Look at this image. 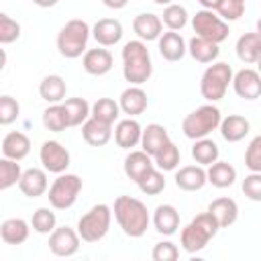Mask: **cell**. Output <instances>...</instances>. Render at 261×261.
<instances>
[{
  "label": "cell",
  "mask_w": 261,
  "mask_h": 261,
  "mask_svg": "<svg viewBox=\"0 0 261 261\" xmlns=\"http://www.w3.org/2000/svg\"><path fill=\"white\" fill-rule=\"evenodd\" d=\"M31 226L39 234H49L57 226V216L51 208H37L31 218Z\"/></svg>",
  "instance_id": "obj_41"
},
{
  "label": "cell",
  "mask_w": 261,
  "mask_h": 261,
  "mask_svg": "<svg viewBox=\"0 0 261 261\" xmlns=\"http://www.w3.org/2000/svg\"><path fill=\"white\" fill-rule=\"evenodd\" d=\"M159 18L167 27V31H181L188 24V10L181 4L171 2V4H167L163 8V14Z\"/></svg>",
  "instance_id": "obj_37"
},
{
  "label": "cell",
  "mask_w": 261,
  "mask_h": 261,
  "mask_svg": "<svg viewBox=\"0 0 261 261\" xmlns=\"http://www.w3.org/2000/svg\"><path fill=\"white\" fill-rule=\"evenodd\" d=\"M234 49H237V57H239L243 63H247V65L257 63L259 57H261V35L255 33V31L241 35V37L237 39Z\"/></svg>",
  "instance_id": "obj_23"
},
{
  "label": "cell",
  "mask_w": 261,
  "mask_h": 261,
  "mask_svg": "<svg viewBox=\"0 0 261 261\" xmlns=\"http://www.w3.org/2000/svg\"><path fill=\"white\" fill-rule=\"evenodd\" d=\"M2 153L8 159L22 161L31 153V139L24 133H20V130H10L2 139Z\"/></svg>",
  "instance_id": "obj_24"
},
{
  "label": "cell",
  "mask_w": 261,
  "mask_h": 261,
  "mask_svg": "<svg viewBox=\"0 0 261 261\" xmlns=\"http://www.w3.org/2000/svg\"><path fill=\"white\" fill-rule=\"evenodd\" d=\"M141 130H143L141 124L135 118L128 116V118H124V120H120L116 124V128H114V141H116V145L120 149H133L141 141Z\"/></svg>",
  "instance_id": "obj_28"
},
{
  "label": "cell",
  "mask_w": 261,
  "mask_h": 261,
  "mask_svg": "<svg viewBox=\"0 0 261 261\" xmlns=\"http://www.w3.org/2000/svg\"><path fill=\"white\" fill-rule=\"evenodd\" d=\"M31 234V224L24 218H6L0 224V239L6 245H22Z\"/></svg>",
  "instance_id": "obj_27"
},
{
  "label": "cell",
  "mask_w": 261,
  "mask_h": 261,
  "mask_svg": "<svg viewBox=\"0 0 261 261\" xmlns=\"http://www.w3.org/2000/svg\"><path fill=\"white\" fill-rule=\"evenodd\" d=\"M179 159H181L179 147L169 139V141L153 155V165H155L157 169H161V171H173V169H177Z\"/></svg>",
  "instance_id": "obj_36"
},
{
  "label": "cell",
  "mask_w": 261,
  "mask_h": 261,
  "mask_svg": "<svg viewBox=\"0 0 261 261\" xmlns=\"http://www.w3.org/2000/svg\"><path fill=\"white\" fill-rule=\"evenodd\" d=\"M43 126L47 130H51V133H61V130L69 128L61 102L59 104H51L49 108H45V112H43Z\"/></svg>",
  "instance_id": "obj_39"
},
{
  "label": "cell",
  "mask_w": 261,
  "mask_h": 261,
  "mask_svg": "<svg viewBox=\"0 0 261 261\" xmlns=\"http://www.w3.org/2000/svg\"><path fill=\"white\" fill-rule=\"evenodd\" d=\"M90 33L94 35V39L100 47H112V45L120 43V39H122V24L116 18H100L90 29Z\"/></svg>",
  "instance_id": "obj_15"
},
{
  "label": "cell",
  "mask_w": 261,
  "mask_h": 261,
  "mask_svg": "<svg viewBox=\"0 0 261 261\" xmlns=\"http://www.w3.org/2000/svg\"><path fill=\"white\" fill-rule=\"evenodd\" d=\"M208 212L216 218V222H218L220 228L232 226L237 222V218H239V206H237V202L232 198H226V196L212 200L208 204Z\"/></svg>",
  "instance_id": "obj_19"
},
{
  "label": "cell",
  "mask_w": 261,
  "mask_h": 261,
  "mask_svg": "<svg viewBox=\"0 0 261 261\" xmlns=\"http://www.w3.org/2000/svg\"><path fill=\"white\" fill-rule=\"evenodd\" d=\"M153 157L147 155L143 149L141 151H130L126 157H124V173L128 179H133L135 184L149 171L153 169Z\"/></svg>",
  "instance_id": "obj_29"
},
{
  "label": "cell",
  "mask_w": 261,
  "mask_h": 261,
  "mask_svg": "<svg viewBox=\"0 0 261 261\" xmlns=\"http://www.w3.org/2000/svg\"><path fill=\"white\" fill-rule=\"evenodd\" d=\"M155 4H159V6H167V4H171L173 0H153Z\"/></svg>",
  "instance_id": "obj_52"
},
{
  "label": "cell",
  "mask_w": 261,
  "mask_h": 261,
  "mask_svg": "<svg viewBox=\"0 0 261 261\" xmlns=\"http://www.w3.org/2000/svg\"><path fill=\"white\" fill-rule=\"evenodd\" d=\"M82 137L90 147H104L112 137V126L90 116L82 124Z\"/></svg>",
  "instance_id": "obj_25"
},
{
  "label": "cell",
  "mask_w": 261,
  "mask_h": 261,
  "mask_svg": "<svg viewBox=\"0 0 261 261\" xmlns=\"http://www.w3.org/2000/svg\"><path fill=\"white\" fill-rule=\"evenodd\" d=\"M186 51H188L198 63H212V61L218 57V53H220V49H218L216 43L206 41V39H202V37H192L190 43L186 45Z\"/></svg>",
  "instance_id": "obj_32"
},
{
  "label": "cell",
  "mask_w": 261,
  "mask_h": 261,
  "mask_svg": "<svg viewBox=\"0 0 261 261\" xmlns=\"http://www.w3.org/2000/svg\"><path fill=\"white\" fill-rule=\"evenodd\" d=\"M80 249V234L71 226H55L49 232V251L55 257H71Z\"/></svg>",
  "instance_id": "obj_11"
},
{
  "label": "cell",
  "mask_w": 261,
  "mask_h": 261,
  "mask_svg": "<svg viewBox=\"0 0 261 261\" xmlns=\"http://www.w3.org/2000/svg\"><path fill=\"white\" fill-rule=\"evenodd\" d=\"M230 84L237 96L243 100H257L261 96V75L251 67H243L241 71L232 73Z\"/></svg>",
  "instance_id": "obj_12"
},
{
  "label": "cell",
  "mask_w": 261,
  "mask_h": 261,
  "mask_svg": "<svg viewBox=\"0 0 261 261\" xmlns=\"http://www.w3.org/2000/svg\"><path fill=\"white\" fill-rule=\"evenodd\" d=\"M88 37H90V24L82 18H71L67 20L59 33H57V51L67 57V59H75L82 57L84 51L88 49Z\"/></svg>",
  "instance_id": "obj_4"
},
{
  "label": "cell",
  "mask_w": 261,
  "mask_h": 261,
  "mask_svg": "<svg viewBox=\"0 0 261 261\" xmlns=\"http://www.w3.org/2000/svg\"><path fill=\"white\" fill-rule=\"evenodd\" d=\"M237 179V169L228 163V161H214L208 165V171H206V181L212 184L214 188H230Z\"/></svg>",
  "instance_id": "obj_31"
},
{
  "label": "cell",
  "mask_w": 261,
  "mask_h": 261,
  "mask_svg": "<svg viewBox=\"0 0 261 261\" xmlns=\"http://www.w3.org/2000/svg\"><path fill=\"white\" fill-rule=\"evenodd\" d=\"M239 2H247V0H239Z\"/></svg>",
  "instance_id": "obj_53"
},
{
  "label": "cell",
  "mask_w": 261,
  "mask_h": 261,
  "mask_svg": "<svg viewBox=\"0 0 261 261\" xmlns=\"http://www.w3.org/2000/svg\"><path fill=\"white\" fill-rule=\"evenodd\" d=\"M112 222V208L108 204L92 206L84 216L77 220V234L84 243H98L106 237Z\"/></svg>",
  "instance_id": "obj_5"
},
{
  "label": "cell",
  "mask_w": 261,
  "mask_h": 261,
  "mask_svg": "<svg viewBox=\"0 0 261 261\" xmlns=\"http://www.w3.org/2000/svg\"><path fill=\"white\" fill-rule=\"evenodd\" d=\"M153 73L151 53L145 41H128L122 47V75L130 86H141L149 82Z\"/></svg>",
  "instance_id": "obj_2"
},
{
  "label": "cell",
  "mask_w": 261,
  "mask_h": 261,
  "mask_svg": "<svg viewBox=\"0 0 261 261\" xmlns=\"http://www.w3.org/2000/svg\"><path fill=\"white\" fill-rule=\"evenodd\" d=\"M218 155H220L218 145H216L212 139H208V137L196 139V143L192 145V159H194L198 165H202V167L214 163V161L218 159Z\"/></svg>",
  "instance_id": "obj_35"
},
{
  "label": "cell",
  "mask_w": 261,
  "mask_h": 261,
  "mask_svg": "<svg viewBox=\"0 0 261 261\" xmlns=\"http://www.w3.org/2000/svg\"><path fill=\"white\" fill-rule=\"evenodd\" d=\"M147 92L141 88V86H128L126 90H122L120 94V100H118V106L124 114H128L130 118L143 114L147 110Z\"/></svg>",
  "instance_id": "obj_16"
},
{
  "label": "cell",
  "mask_w": 261,
  "mask_h": 261,
  "mask_svg": "<svg viewBox=\"0 0 261 261\" xmlns=\"http://www.w3.org/2000/svg\"><path fill=\"white\" fill-rule=\"evenodd\" d=\"M137 186H139V190H141L145 196H157V194H161V192L165 190V177H163V171L157 169V167L149 169V171L137 181Z\"/></svg>",
  "instance_id": "obj_38"
},
{
  "label": "cell",
  "mask_w": 261,
  "mask_h": 261,
  "mask_svg": "<svg viewBox=\"0 0 261 261\" xmlns=\"http://www.w3.org/2000/svg\"><path fill=\"white\" fill-rule=\"evenodd\" d=\"M18 188H20V192H22L27 198H39V196H43V194L47 192V188H49L47 171H45V169H39V167L24 169V171L20 173Z\"/></svg>",
  "instance_id": "obj_14"
},
{
  "label": "cell",
  "mask_w": 261,
  "mask_h": 261,
  "mask_svg": "<svg viewBox=\"0 0 261 261\" xmlns=\"http://www.w3.org/2000/svg\"><path fill=\"white\" fill-rule=\"evenodd\" d=\"M4 65H6V51L0 47V71L4 69Z\"/></svg>",
  "instance_id": "obj_51"
},
{
  "label": "cell",
  "mask_w": 261,
  "mask_h": 261,
  "mask_svg": "<svg viewBox=\"0 0 261 261\" xmlns=\"http://www.w3.org/2000/svg\"><path fill=\"white\" fill-rule=\"evenodd\" d=\"M159 53L165 61H179L186 55V41L177 31H167L161 33L157 39Z\"/></svg>",
  "instance_id": "obj_21"
},
{
  "label": "cell",
  "mask_w": 261,
  "mask_h": 261,
  "mask_svg": "<svg viewBox=\"0 0 261 261\" xmlns=\"http://www.w3.org/2000/svg\"><path fill=\"white\" fill-rule=\"evenodd\" d=\"M198 2H200V6H202L204 10H216L222 0H198Z\"/></svg>",
  "instance_id": "obj_49"
},
{
  "label": "cell",
  "mask_w": 261,
  "mask_h": 261,
  "mask_svg": "<svg viewBox=\"0 0 261 261\" xmlns=\"http://www.w3.org/2000/svg\"><path fill=\"white\" fill-rule=\"evenodd\" d=\"M218 16L224 20V22H232V20H239L245 12V2H239V0H222L216 8Z\"/></svg>",
  "instance_id": "obj_44"
},
{
  "label": "cell",
  "mask_w": 261,
  "mask_h": 261,
  "mask_svg": "<svg viewBox=\"0 0 261 261\" xmlns=\"http://www.w3.org/2000/svg\"><path fill=\"white\" fill-rule=\"evenodd\" d=\"M192 29L196 33V37H202L206 41L212 43H222L228 37V22H224L218 14H214V10H198L192 16Z\"/></svg>",
  "instance_id": "obj_9"
},
{
  "label": "cell",
  "mask_w": 261,
  "mask_h": 261,
  "mask_svg": "<svg viewBox=\"0 0 261 261\" xmlns=\"http://www.w3.org/2000/svg\"><path fill=\"white\" fill-rule=\"evenodd\" d=\"M65 92H67V86H65V80L57 73H51V75H45L39 84V96L49 102V104H59L65 100Z\"/></svg>",
  "instance_id": "obj_30"
},
{
  "label": "cell",
  "mask_w": 261,
  "mask_h": 261,
  "mask_svg": "<svg viewBox=\"0 0 261 261\" xmlns=\"http://www.w3.org/2000/svg\"><path fill=\"white\" fill-rule=\"evenodd\" d=\"M90 116L112 126V124L116 122V118L120 116V106H118V102H114L112 98H98V100L90 106Z\"/></svg>",
  "instance_id": "obj_34"
},
{
  "label": "cell",
  "mask_w": 261,
  "mask_h": 261,
  "mask_svg": "<svg viewBox=\"0 0 261 261\" xmlns=\"http://www.w3.org/2000/svg\"><path fill=\"white\" fill-rule=\"evenodd\" d=\"M206 184V169L202 165H184L175 173V186L184 192H198Z\"/></svg>",
  "instance_id": "obj_20"
},
{
  "label": "cell",
  "mask_w": 261,
  "mask_h": 261,
  "mask_svg": "<svg viewBox=\"0 0 261 261\" xmlns=\"http://www.w3.org/2000/svg\"><path fill=\"white\" fill-rule=\"evenodd\" d=\"M153 226L159 234L171 237L179 228V212L171 204H159L153 212Z\"/></svg>",
  "instance_id": "obj_17"
},
{
  "label": "cell",
  "mask_w": 261,
  "mask_h": 261,
  "mask_svg": "<svg viewBox=\"0 0 261 261\" xmlns=\"http://www.w3.org/2000/svg\"><path fill=\"white\" fill-rule=\"evenodd\" d=\"M49 204L55 210H67L75 204L82 192V179L75 173H59V177L47 188Z\"/></svg>",
  "instance_id": "obj_8"
},
{
  "label": "cell",
  "mask_w": 261,
  "mask_h": 261,
  "mask_svg": "<svg viewBox=\"0 0 261 261\" xmlns=\"http://www.w3.org/2000/svg\"><path fill=\"white\" fill-rule=\"evenodd\" d=\"M151 257H153V261H175L179 257V249L171 241H161L153 247Z\"/></svg>",
  "instance_id": "obj_46"
},
{
  "label": "cell",
  "mask_w": 261,
  "mask_h": 261,
  "mask_svg": "<svg viewBox=\"0 0 261 261\" xmlns=\"http://www.w3.org/2000/svg\"><path fill=\"white\" fill-rule=\"evenodd\" d=\"M18 37H20V24L6 12H0V45H10Z\"/></svg>",
  "instance_id": "obj_43"
},
{
  "label": "cell",
  "mask_w": 261,
  "mask_h": 261,
  "mask_svg": "<svg viewBox=\"0 0 261 261\" xmlns=\"http://www.w3.org/2000/svg\"><path fill=\"white\" fill-rule=\"evenodd\" d=\"M20 173H22V169H20L18 161L8 159V157H0V192L16 186L20 179Z\"/></svg>",
  "instance_id": "obj_40"
},
{
  "label": "cell",
  "mask_w": 261,
  "mask_h": 261,
  "mask_svg": "<svg viewBox=\"0 0 261 261\" xmlns=\"http://www.w3.org/2000/svg\"><path fill=\"white\" fill-rule=\"evenodd\" d=\"M243 192L249 200L253 202H261V173L251 171L249 175H245L243 179Z\"/></svg>",
  "instance_id": "obj_47"
},
{
  "label": "cell",
  "mask_w": 261,
  "mask_h": 261,
  "mask_svg": "<svg viewBox=\"0 0 261 261\" xmlns=\"http://www.w3.org/2000/svg\"><path fill=\"white\" fill-rule=\"evenodd\" d=\"M67 118V126H80L86 118H90V104L84 98H67L61 102Z\"/></svg>",
  "instance_id": "obj_33"
},
{
  "label": "cell",
  "mask_w": 261,
  "mask_h": 261,
  "mask_svg": "<svg viewBox=\"0 0 261 261\" xmlns=\"http://www.w3.org/2000/svg\"><path fill=\"white\" fill-rule=\"evenodd\" d=\"M245 165L249 167V171L261 173V137H255L249 143L245 151Z\"/></svg>",
  "instance_id": "obj_45"
},
{
  "label": "cell",
  "mask_w": 261,
  "mask_h": 261,
  "mask_svg": "<svg viewBox=\"0 0 261 261\" xmlns=\"http://www.w3.org/2000/svg\"><path fill=\"white\" fill-rule=\"evenodd\" d=\"M220 118H222V114H220L218 106H214L212 102H208V104L198 106L196 110H192L184 118L181 130H184V135L188 139L196 141V139L208 137L212 130H216L218 124H220Z\"/></svg>",
  "instance_id": "obj_6"
},
{
  "label": "cell",
  "mask_w": 261,
  "mask_h": 261,
  "mask_svg": "<svg viewBox=\"0 0 261 261\" xmlns=\"http://www.w3.org/2000/svg\"><path fill=\"white\" fill-rule=\"evenodd\" d=\"M82 65L90 75H106L114 65V57L106 47L86 49L82 57Z\"/></svg>",
  "instance_id": "obj_13"
},
{
  "label": "cell",
  "mask_w": 261,
  "mask_h": 261,
  "mask_svg": "<svg viewBox=\"0 0 261 261\" xmlns=\"http://www.w3.org/2000/svg\"><path fill=\"white\" fill-rule=\"evenodd\" d=\"M59 0H33V4H37V6H41V8H51V6H55Z\"/></svg>",
  "instance_id": "obj_50"
},
{
  "label": "cell",
  "mask_w": 261,
  "mask_h": 261,
  "mask_svg": "<svg viewBox=\"0 0 261 261\" xmlns=\"http://www.w3.org/2000/svg\"><path fill=\"white\" fill-rule=\"evenodd\" d=\"M39 159L43 163V169L49 173H63L71 163L69 151L59 141H45L41 145Z\"/></svg>",
  "instance_id": "obj_10"
},
{
  "label": "cell",
  "mask_w": 261,
  "mask_h": 261,
  "mask_svg": "<svg viewBox=\"0 0 261 261\" xmlns=\"http://www.w3.org/2000/svg\"><path fill=\"white\" fill-rule=\"evenodd\" d=\"M232 80V67L224 61H212V65L206 67L200 80V94L206 102H218L224 98L228 86Z\"/></svg>",
  "instance_id": "obj_7"
},
{
  "label": "cell",
  "mask_w": 261,
  "mask_h": 261,
  "mask_svg": "<svg viewBox=\"0 0 261 261\" xmlns=\"http://www.w3.org/2000/svg\"><path fill=\"white\" fill-rule=\"evenodd\" d=\"M218 230H220V226H218L216 218L208 210L200 212L198 216H194L190 220V224H186L181 228V234H179L181 249L186 253H198L210 243V239L216 237Z\"/></svg>",
  "instance_id": "obj_3"
},
{
  "label": "cell",
  "mask_w": 261,
  "mask_h": 261,
  "mask_svg": "<svg viewBox=\"0 0 261 261\" xmlns=\"http://www.w3.org/2000/svg\"><path fill=\"white\" fill-rule=\"evenodd\" d=\"M112 212H114V218H116L118 226L122 228V232L126 237L139 239L147 232L151 216H149L147 206L141 200L130 198V196H118L114 200Z\"/></svg>",
  "instance_id": "obj_1"
},
{
  "label": "cell",
  "mask_w": 261,
  "mask_h": 261,
  "mask_svg": "<svg viewBox=\"0 0 261 261\" xmlns=\"http://www.w3.org/2000/svg\"><path fill=\"white\" fill-rule=\"evenodd\" d=\"M169 141V135H167V128L163 124H157V122H151L147 124L143 130H141V149L147 153V155H155L165 143Z\"/></svg>",
  "instance_id": "obj_26"
},
{
  "label": "cell",
  "mask_w": 261,
  "mask_h": 261,
  "mask_svg": "<svg viewBox=\"0 0 261 261\" xmlns=\"http://www.w3.org/2000/svg\"><path fill=\"white\" fill-rule=\"evenodd\" d=\"M102 4L112 8V10H120V8H124L128 4V0H102Z\"/></svg>",
  "instance_id": "obj_48"
},
{
  "label": "cell",
  "mask_w": 261,
  "mask_h": 261,
  "mask_svg": "<svg viewBox=\"0 0 261 261\" xmlns=\"http://www.w3.org/2000/svg\"><path fill=\"white\" fill-rule=\"evenodd\" d=\"M133 31L137 33L139 41H157L163 33V22L153 12H141L133 20Z\"/></svg>",
  "instance_id": "obj_18"
},
{
  "label": "cell",
  "mask_w": 261,
  "mask_h": 261,
  "mask_svg": "<svg viewBox=\"0 0 261 261\" xmlns=\"http://www.w3.org/2000/svg\"><path fill=\"white\" fill-rule=\"evenodd\" d=\"M20 114V104L16 102V98L4 94L0 96V126H8L12 124Z\"/></svg>",
  "instance_id": "obj_42"
},
{
  "label": "cell",
  "mask_w": 261,
  "mask_h": 261,
  "mask_svg": "<svg viewBox=\"0 0 261 261\" xmlns=\"http://www.w3.org/2000/svg\"><path fill=\"white\" fill-rule=\"evenodd\" d=\"M218 128H220V135H222L224 141L239 143V141H243L249 135L251 122L245 116H241V114H228L226 118H220Z\"/></svg>",
  "instance_id": "obj_22"
}]
</instances>
